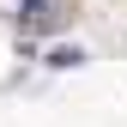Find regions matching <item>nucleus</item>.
<instances>
[{"label": "nucleus", "instance_id": "obj_2", "mask_svg": "<svg viewBox=\"0 0 127 127\" xmlns=\"http://www.w3.org/2000/svg\"><path fill=\"white\" fill-rule=\"evenodd\" d=\"M79 61H85V55H79L73 42H61V49H49V67H61V73H67V67H79Z\"/></svg>", "mask_w": 127, "mask_h": 127}, {"label": "nucleus", "instance_id": "obj_1", "mask_svg": "<svg viewBox=\"0 0 127 127\" xmlns=\"http://www.w3.org/2000/svg\"><path fill=\"white\" fill-rule=\"evenodd\" d=\"M24 6H30V18H24L30 30H55L61 18H67V12H61V6H55V0H24Z\"/></svg>", "mask_w": 127, "mask_h": 127}]
</instances>
